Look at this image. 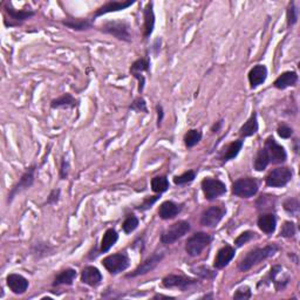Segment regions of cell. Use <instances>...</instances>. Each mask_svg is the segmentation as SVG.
<instances>
[{"label": "cell", "instance_id": "cell-18", "mask_svg": "<svg viewBox=\"0 0 300 300\" xmlns=\"http://www.w3.org/2000/svg\"><path fill=\"white\" fill-rule=\"evenodd\" d=\"M103 277L100 270L95 266H86L81 272V283L88 285L90 287L99 286Z\"/></svg>", "mask_w": 300, "mask_h": 300}, {"label": "cell", "instance_id": "cell-7", "mask_svg": "<svg viewBox=\"0 0 300 300\" xmlns=\"http://www.w3.org/2000/svg\"><path fill=\"white\" fill-rule=\"evenodd\" d=\"M264 150L266 151L270 163L272 164H283L287 160V153L285 148L274 140L273 136H269L265 140Z\"/></svg>", "mask_w": 300, "mask_h": 300}, {"label": "cell", "instance_id": "cell-25", "mask_svg": "<svg viewBox=\"0 0 300 300\" xmlns=\"http://www.w3.org/2000/svg\"><path fill=\"white\" fill-rule=\"evenodd\" d=\"M61 23L64 26L73 31H87L93 27V19H87V18H67Z\"/></svg>", "mask_w": 300, "mask_h": 300}, {"label": "cell", "instance_id": "cell-52", "mask_svg": "<svg viewBox=\"0 0 300 300\" xmlns=\"http://www.w3.org/2000/svg\"><path fill=\"white\" fill-rule=\"evenodd\" d=\"M157 298H164V299H173L172 297H168V295H163V294H156L154 297V299H157Z\"/></svg>", "mask_w": 300, "mask_h": 300}, {"label": "cell", "instance_id": "cell-3", "mask_svg": "<svg viewBox=\"0 0 300 300\" xmlns=\"http://www.w3.org/2000/svg\"><path fill=\"white\" fill-rule=\"evenodd\" d=\"M212 242V236L207 232H196L186 242V251L190 257H197Z\"/></svg>", "mask_w": 300, "mask_h": 300}, {"label": "cell", "instance_id": "cell-41", "mask_svg": "<svg viewBox=\"0 0 300 300\" xmlns=\"http://www.w3.org/2000/svg\"><path fill=\"white\" fill-rule=\"evenodd\" d=\"M130 110L137 111V113H148V108H147V102L143 97H136L135 100L133 101L132 104L129 106Z\"/></svg>", "mask_w": 300, "mask_h": 300}, {"label": "cell", "instance_id": "cell-31", "mask_svg": "<svg viewBox=\"0 0 300 300\" xmlns=\"http://www.w3.org/2000/svg\"><path fill=\"white\" fill-rule=\"evenodd\" d=\"M151 189L156 194H163L169 189V181L167 176H155L151 179Z\"/></svg>", "mask_w": 300, "mask_h": 300}, {"label": "cell", "instance_id": "cell-20", "mask_svg": "<svg viewBox=\"0 0 300 300\" xmlns=\"http://www.w3.org/2000/svg\"><path fill=\"white\" fill-rule=\"evenodd\" d=\"M257 225L266 234H272L277 229V217L272 212H263L258 217Z\"/></svg>", "mask_w": 300, "mask_h": 300}, {"label": "cell", "instance_id": "cell-4", "mask_svg": "<svg viewBox=\"0 0 300 300\" xmlns=\"http://www.w3.org/2000/svg\"><path fill=\"white\" fill-rule=\"evenodd\" d=\"M103 33L113 35L114 38H116L117 40L130 42L132 41V32H130V27L128 23H126L124 20H113L107 21L106 24H103L101 26Z\"/></svg>", "mask_w": 300, "mask_h": 300}, {"label": "cell", "instance_id": "cell-24", "mask_svg": "<svg viewBox=\"0 0 300 300\" xmlns=\"http://www.w3.org/2000/svg\"><path fill=\"white\" fill-rule=\"evenodd\" d=\"M298 82V74L293 71L290 72H284L281 73L279 77L276 79V81L273 82V87L277 89H286L288 87H293L297 85Z\"/></svg>", "mask_w": 300, "mask_h": 300}, {"label": "cell", "instance_id": "cell-48", "mask_svg": "<svg viewBox=\"0 0 300 300\" xmlns=\"http://www.w3.org/2000/svg\"><path fill=\"white\" fill-rule=\"evenodd\" d=\"M35 247H37V250L35 251H33L34 254H37L39 257H40V256L42 255V256H47V255H49L50 252H52V250L53 249L49 247L48 244H38V245H35Z\"/></svg>", "mask_w": 300, "mask_h": 300}, {"label": "cell", "instance_id": "cell-46", "mask_svg": "<svg viewBox=\"0 0 300 300\" xmlns=\"http://www.w3.org/2000/svg\"><path fill=\"white\" fill-rule=\"evenodd\" d=\"M60 196H61V190L55 188V189H53L49 193L48 197H47V200H46V204H48V205L56 204L60 200Z\"/></svg>", "mask_w": 300, "mask_h": 300}, {"label": "cell", "instance_id": "cell-35", "mask_svg": "<svg viewBox=\"0 0 300 300\" xmlns=\"http://www.w3.org/2000/svg\"><path fill=\"white\" fill-rule=\"evenodd\" d=\"M298 14H299V11H298V7L295 6V3L292 2V3L288 4V7H287V11H286V19H287V26L288 27L293 26V25L297 24Z\"/></svg>", "mask_w": 300, "mask_h": 300}, {"label": "cell", "instance_id": "cell-15", "mask_svg": "<svg viewBox=\"0 0 300 300\" xmlns=\"http://www.w3.org/2000/svg\"><path fill=\"white\" fill-rule=\"evenodd\" d=\"M5 11L10 17V24L7 25V26L10 27L19 26V25H21L26 20L31 19L32 17L35 16L34 11H18L16 9H13V7H11L9 3L5 4Z\"/></svg>", "mask_w": 300, "mask_h": 300}, {"label": "cell", "instance_id": "cell-51", "mask_svg": "<svg viewBox=\"0 0 300 300\" xmlns=\"http://www.w3.org/2000/svg\"><path fill=\"white\" fill-rule=\"evenodd\" d=\"M222 126H223V120H219L218 122H216V124L214 126H212V127H211V132L212 133L219 132V129L222 128Z\"/></svg>", "mask_w": 300, "mask_h": 300}, {"label": "cell", "instance_id": "cell-39", "mask_svg": "<svg viewBox=\"0 0 300 300\" xmlns=\"http://www.w3.org/2000/svg\"><path fill=\"white\" fill-rule=\"evenodd\" d=\"M297 233V227H295V224L293 222H290V220H286L284 222L283 226H281L279 236L284 238H293Z\"/></svg>", "mask_w": 300, "mask_h": 300}, {"label": "cell", "instance_id": "cell-16", "mask_svg": "<svg viewBox=\"0 0 300 300\" xmlns=\"http://www.w3.org/2000/svg\"><path fill=\"white\" fill-rule=\"evenodd\" d=\"M7 287L13 292L14 294H24L27 291L30 283L24 276L18 273H11L6 277Z\"/></svg>", "mask_w": 300, "mask_h": 300}, {"label": "cell", "instance_id": "cell-13", "mask_svg": "<svg viewBox=\"0 0 300 300\" xmlns=\"http://www.w3.org/2000/svg\"><path fill=\"white\" fill-rule=\"evenodd\" d=\"M163 258L164 252H155V254L149 256V257L144 260L143 263H141L133 273L128 274L127 278H135L139 276H143V274H147L148 272H150V271H153L155 267L162 262Z\"/></svg>", "mask_w": 300, "mask_h": 300}, {"label": "cell", "instance_id": "cell-26", "mask_svg": "<svg viewBox=\"0 0 300 300\" xmlns=\"http://www.w3.org/2000/svg\"><path fill=\"white\" fill-rule=\"evenodd\" d=\"M78 273L77 271L74 269H71V267H68V269H65L61 271L60 273L56 274V277L54 278V281H53V286H60V285H73L75 278H77Z\"/></svg>", "mask_w": 300, "mask_h": 300}, {"label": "cell", "instance_id": "cell-10", "mask_svg": "<svg viewBox=\"0 0 300 300\" xmlns=\"http://www.w3.org/2000/svg\"><path fill=\"white\" fill-rule=\"evenodd\" d=\"M201 187L207 201H214L216 198L225 195L227 191L225 183L218 178H212V177H207L202 181Z\"/></svg>", "mask_w": 300, "mask_h": 300}, {"label": "cell", "instance_id": "cell-5", "mask_svg": "<svg viewBox=\"0 0 300 300\" xmlns=\"http://www.w3.org/2000/svg\"><path fill=\"white\" fill-rule=\"evenodd\" d=\"M191 229V225L187 220H178V222L173 223L172 225L168 227L167 230L163 231L161 234V243L164 245L173 244L181 238L186 236Z\"/></svg>", "mask_w": 300, "mask_h": 300}, {"label": "cell", "instance_id": "cell-34", "mask_svg": "<svg viewBox=\"0 0 300 300\" xmlns=\"http://www.w3.org/2000/svg\"><path fill=\"white\" fill-rule=\"evenodd\" d=\"M193 273L196 274L202 279H214V278L217 277V272L212 271L211 269H209L208 266L202 265V266H197V267H193Z\"/></svg>", "mask_w": 300, "mask_h": 300}, {"label": "cell", "instance_id": "cell-28", "mask_svg": "<svg viewBox=\"0 0 300 300\" xmlns=\"http://www.w3.org/2000/svg\"><path fill=\"white\" fill-rule=\"evenodd\" d=\"M118 241V233L115 229H108L104 232L102 239H101V247H100V254H106L110 250L111 248L116 244Z\"/></svg>", "mask_w": 300, "mask_h": 300}, {"label": "cell", "instance_id": "cell-40", "mask_svg": "<svg viewBox=\"0 0 300 300\" xmlns=\"http://www.w3.org/2000/svg\"><path fill=\"white\" fill-rule=\"evenodd\" d=\"M256 237V233L254 231H244V232H242L239 236H238L236 239H234V245H236L237 248H242L243 245L248 244L249 242H251L254 238Z\"/></svg>", "mask_w": 300, "mask_h": 300}, {"label": "cell", "instance_id": "cell-44", "mask_svg": "<svg viewBox=\"0 0 300 300\" xmlns=\"http://www.w3.org/2000/svg\"><path fill=\"white\" fill-rule=\"evenodd\" d=\"M277 134L281 137V139L287 140V139H290V137H292V135H293V129H292L290 126H287V125H280L279 127L277 128Z\"/></svg>", "mask_w": 300, "mask_h": 300}, {"label": "cell", "instance_id": "cell-32", "mask_svg": "<svg viewBox=\"0 0 300 300\" xmlns=\"http://www.w3.org/2000/svg\"><path fill=\"white\" fill-rule=\"evenodd\" d=\"M269 164H270V161H269V157H267V155H266V151L264 150V148H262V149L258 150L257 155H256L255 163H254L255 170L256 171H264Z\"/></svg>", "mask_w": 300, "mask_h": 300}, {"label": "cell", "instance_id": "cell-21", "mask_svg": "<svg viewBox=\"0 0 300 300\" xmlns=\"http://www.w3.org/2000/svg\"><path fill=\"white\" fill-rule=\"evenodd\" d=\"M182 209V204H177L172 201H165L160 205V208H158V216L163 220L172 219L181 214Z\"/></svg>", "mask_w": 300, "mask_h": 300}, {"label": "cell", "instance_id": "cell-30", "mask_svg": "<svg viewBox=\"0 0 300 300\" xmlns=\"http://www.w3.org/2000/svg\"><path fill=\"white\" fill-rule=\"evenodd\" d=\"M202 137H203V135H202L201 130L190 129L184 135V144H186L187 148H194L201 142Z\"/></svg>", "mask_w": 300, "mask_h": 300}, {"label": "cell", "instance_id": "cell-42", "mask_svg": "<svg viewBox=\"0 0 300 300\" xmlns=\"http://www.w3.org/2000/svg\"><path fill=\"white\" fill-rule=\"evenodd\" d=\"M252 297V291L250 286L248 285H244V286H241L237 288V291L234 292L233 299H239V300H247Z\"/></svg>", "mask_w": 300, "mask_h": 300}, {"label": "cell", "instance_id": "cell-8", "mask_svg": "<svg viewBox=\"0 0 300 300\" xmlns=\"http://www.w3.org/2000/svg\"><path fill=\"white\" fill-rule=\"evenodd\" d=\"M37 168H38L37 165L34 164V165H31L30 168L26 169V171H25L19 178V182H18L9 193V197H7V203H11V202L14 200V197H16L17 195L21 194L25 190H28L32 186H33Z\"/></svg>", "mask_w": 300, "mask_h": 300}, {"label": "cell", "instance_id": "cell-9", "mask_svg": "<svg viewBox=\"0 0 300 300\" xmlns=\"http://www.w3.org/2000/svg\"><path fill=\"white\" fill-rule=\"evenodd\" d=\"M292 177H293L292 169L287 167L276 168L267 173V176L265 177V183L267 187L271 188H284L291 182Z\"/></svg>", "mask_w": 300, "mask_h": 300}, {"label": "cell", "instance_id": "cell-11", "mask_svg": "<svg viewBox=\"0 0 300 300\" xmlns=\"http://www.w3.org/2000/svg\"><path fill=\"white\" fill-rule=\"evenodd\" d=\"M226 214L224 205H212L203 211L201 216V225L205 227H215L219 224Z\"/></svg>", "mask_w": 300, "mask_h": 300}, {"label": "cell", "instance_id": "cell-37", "mask_svg": "<svg viewBox=\"0 0 300 300\" xmlns=\"http://www.w3.org/2000/svg\"><path fill=\"white\" fill-rule=\"evenodd\" d=\"M140 220L135 215H129L127 218L125 219L124 224H122V229L126 233H132L139 227Z\"/></svg>", "mask_w": 300, "mask_h": 300}, {"label": "cell", "instance_id": "cell-50", "mask_svg": "<svg viewBox=\"0 0 300 300\" xmlns=\"http://www.w3.org/2000/svg\"><path fill=\"white\" fill-rule=\"evenodd\" d=\"M156 110H157V126H158V127H161L162 121H163V117H164L163 107H162L161 104H157V106H156Z\"/></svg>", "mask_w": 300, "mask_h": 300}, {"label": "cell", "instance_id": "cell-27", "mask_svg": "<svg viewBox=\"0 0 300 300\" xmlns=\"http://www.w3.org/2000/svg\"><path fill=\"white\" fill-rule=\"evenodd\" d=\"M258 128H259V126H258V120H257V113L254 111V113L251 114V116L249 117V120L241 127L239 136L242 137V139L254 136L255 134L258 132Z\"/></svg>", "mask_w": 300, "mask_h": 300}, {"label": "cell", "instance_id": "cell-38", "mask_svg": "<svg viewBox=\"0 0 300 300\" xmlns=\"http://www.w3.org/2000/svg\"><path fill=\"white\" fill-rule=\"evenodd\" d=\"M195 178H196V171L188 170L183 172L182 175L173 177V183H175L176 186H183V184L191 183Z\"/></svg>", "mask_w": 300, "mask_h": 300}, {"label": "cell", "instance_id": "cell-22", "mask_svg": "<svg viewBox=\"0 0 300 300\" xmlns=\"http://www.w3.org/2000/svg\"><path fill=\"white\" fill-rule=\"evenodd\" d=\"M143 38L148 39L153 34L155 28V13H154V4L148 3L143 10Z\"/></svg>", "mask_w": 300, "mask_h": 300}, {"label": "cell", "instance_id": "cell-1", "mask_svg": "<svg viewBox=\"0 0 300 300\" xmlns=\"http://www.w3.org/2000/svg\"><path fill=\"white\" fill-rule=\"evenodd\" d=\"M278 250H279V247L274 243L267 244L266 247L264 248H256L254 250L249 251L248 254L239 260V263H238V269H239L242 272H247L251 267L257 265L258 263L263 262V260L267 258L273 257L278 252Z\"/></svg>", "mask_w": 300, "mask_h": 300}, {"label": "cell", "instance_id": "cell-45", "mask_svg": "<svg viewBox=\"0 0 300 300\" xmlns=\"http://www.w3.org/2000/svg\"><path fill=\"white\" fill-rule=\"evenodd\" d=\"M70 169H71L70 162H68L65 157L61 158V165H60V170H59L60 179H67L68 175H70Z\"/></svg>", "mask_w": 300, "mask_h": 300}, {"label": "cell", "instance_id": "cell-43", "mask_svg": "<svg viewBox=\"0 0 300 300\" xmlns=\"http://www.w3.org/2000/svg\"><path fill=\"white\" fill-rule=\"evenodd\" d=\"M160 200V194L156 195V196H149V197H146L144 198L143 203L140 205V207H137V209H139L140 211H146L148 210V209H150L153 205L156 203V202Z\"/></svg>", "mask_w": 300, "mask_h": 300}, {"label": "cell", "instance_id": "cell-23", "mask_svg": "<svg viewBox=\"0 0 300 300\" xmlns=\"http://www.w3.org/2000/svg\"><path fill=\"white\" fill-rule=\"evenodd\" d=\"M79 106V100L75 99V97L70 93H65L63 95L56 97L50 101V108L52 109H73V108H77Z\"/></svg>", "mask_w": 300, "mask_h": 300}, {"label": "cell", "instance_id": "cell-47", "mask_svg": "<svg viewBox=\"0 0 300 300\" xmlns=\"http://www.w3.org/2000/svg\"><path fill=\"white\" fill-rule=\"evenodd\" d=\"M281 270H283V267H281L280 265H274V266H272V267H271L269 274H267V277L264 280H262V281L269 280V281H273V283H274V280H276V278H277L278 274H279L281 272ZM269 281H267V283H269Z\"/></svg>", "mask_w": 300, "mask_h": 300}, {"label": "cell", "instance_id": "cell-29", "mask_svg": "<svg viewBox=\"0 0 300 300\" xmlns=\"http://www.w3.org/2000/svg\"><path fill=\"white\" fill-rule=\"evenodd\" d=\"M244 146V141L243 140H237L231 142L230 144H227V147L224 149L223 156H222V161L223 162H229L231 160H233L234 157L238 156V154L241 153L242 148Z\"/></svg>", "mask_w": 300, "mask_h": 300}, {"label": "cell", "instance_id": "cell-17", "mask_svg": "<svg viewBox=\"0 0 300 300\" xmlns=\"http://www.w3.org/2000/svg\"><path fill=\"white\" fill-rule=\"evenodd\" d=\"M234 256H236V249L231 245H224L217 252L214 260V267L216 270L224 269L229 265V263L234 258Z\"/></svg>", "mask_w": 300, "mask_h": 300}, {"label": "cell", "instance_id": "cell-14", "mask_svg": "<svg viewBox=\"0 0 300 300\" xmlns=\"http://www.w3.org/2000/svg\"><path fill=\"white\" fill-rule=\"evenodd\" d=\"M135 2H132V0H125V2H116V0H110V2H107L103 4L102 6L99 7L95 11V13L93 14V20L96 19V18L102 17L104 14L113 13V12H118V11H124L128 9L132 5H134Z\"/></svg>", "mask_w": 300, "mask_h": 300}, {"label": "cell", "instance_id": "cell-33", "mask_svg": "<svg viewBox=\"0 0 300 300\" xmlns=\"http://www.w3.org/2000/svg\"><path fill=\"white\" fill-rule=\"evenodd\" d=\"M149 68H150V61L148 59H139L136 60L135 63L132 65V67H130V74H142L143 72H149Z\"/></svg>", "mask_w": 300, "mask_h": 300}, {"label": "cell", "instance_id": "cell-6", "mask_svg": "<svg viewBox=\"0 0 300 300\" xmlns=\"http://www.w3.org/2000/svg\"><path fill=\"white\" fill-rule=\"evenodd\" d=\"M258 183L252 177H243L234 181L232 184V195L241 198H251L258 193Z\"/></svg>", "mask_w": 300, "mask_h": 300}, {"label": "cell", "instance_id": "cell-2", "mask_svg": "<svg viewBox=\"0 0 300 300\" xmlns=\"http://www.w3.org/2000/svg\"><path fill=\"white\" fill-rule=\"evenodd\" d=\"M102 265L104 269H106L108 272L113 276H116V274L124 272L129 267L130 265V259L129 256L126 251L124 252H117V254L107 256L106 258L102 259Z\"/></svg>", "mask_w": 300, "mask_h": 300}, {"label": "cell", "instance_id": "cell-49", "mask_svg": "<svg viewBox=\"0 0 300 300\" xmlns=\"http://www.w3.org/2000/svg\"><path fill=\"white\" fill-rule=\"evenodd\" d=\"M134 78L136 79L137 81H139V93L141 94L143 92V89H144V85H146V78H144V75H142V74H139V73H136V74H132Z\"/></svg>", "mask_w": 300, "mask_h": 300}, {"label": "cell", "instance_id": "cell-19", "mask_svg": "<svg viewBox=\"0 0 300 300\" xmlns=\"http://www.w3.org/2000/svg\"><path fill=\"white\" fill-rule=\"evenodd\" d=\"M267 68L265 65H256L249 72V84L252 89L257 88L260 85H263L267 79Z\"/></svg>", "mask_w": 300, "mask_h": 300}, {"label": "cell", "instance_id": "cell-12", "mask_svg": "<svg viewBox=\"0 0 300 300\" xmlns=\"http://www.w3.org/2000/svg\"><path fill=\"white\" fill-rule=\"evenodd\" d=\"M197 279L190 278L184 274H168L162 280V286L165 288H178L181 291H186L194 285L197 284Z\"/></svg>", "mask_w": 300, "mask_h": 300}, {"label": "cell", "instance_id": "cell-36", "mask_svg": "<svg viewBox=\"0 0 300 300\" xmlns=\"http://www.w3.org/2000/svg\"><path fill=\"white\" fill-rule=\"evenodd\" d=\"M283 207H284V210L286 211L287 214H290L294 217H298L300 204L297 198H287V200L284 202Z\"/></svg>", "mask_w": 300, "mask_h": 300}]
</instances>
